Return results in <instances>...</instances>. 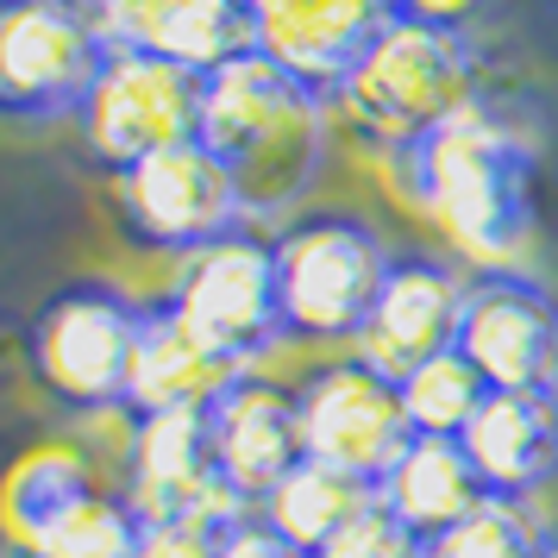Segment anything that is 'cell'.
Masks as SVG:
<instances>
[{"label":"cell","instance_id":"cell-1","mask_svg":"<svg viewBox=\"0 0 558 558\" xmlns=\"http://www.w3.org/2000/svg\"><path fill=\"white\" fill-rule=\"evenodd\" d=\"M389 163L458 257L477 270H514L533 232V145L496 95H471Z\"/></svg>","mask_w":558,"mask_h":558},{"label":"cell","instance_id":"cell-2","mask_svg":"<svg viewBox=\"0 0 558 558\" xmlns=\"http://www.w3.org/2000/svg\"><path fill=\"white\" fill-rule=\"evenodd\" d=\"M202 145L214 157H227L252 227L282 220L320 170L327 101H314L264 51H245L220 63L214 76H202Z\"/></svg>","mask_w":558,"mask_h":558},{"label":"cell","instance_id":"cell-3","mask_svg":"<svg viewBox=\"0 0 558 558\" xmlns=\"http://www.w3.org/2000/svg\"><path fill=\"white\" fill-rule=\"evenodd\" d=\"M483 95L477 88V45L471 32L421 26V20H389L371 38V51L352 63V76L339 82L332 113L371 145L396 157L414 138H427L439 120H452L458 107Z\"/></svg>","mask_w":558,"mask_h":558},{"label":"cell","instance_id":"cell-4","mask_svg":"<svg viewBox=\"0 0 558 558\" xmlns=\"http://www.w3.org/2000/svg\"><path fill=\"white\" fill-rule=\"evenodd\" d=\"M389 245L357 214H302L277 232V302L282 339L295 345H352L389 270Z\"/></svg>","mask_w":558,"mask_h":558},{"label":"cell","instance_id":"cell-5","mask_svg":"<svg viewBox=\"0 0 558 558\" xmlns=\"http://www.w3.org/2000/svg\"><path fill=\"white\" fill-rule=\"evenodd\" d=\"M145 314H151V302L126 295L120 282H63L26 332V364L38 389L70 414L126 402Z\"/></svg>","mask_w":558,"mask_h":558},{"label":"cell","instance_id":"cell-6","mask_svg":"<svg viewBox=\"0 0 558 558\" xmlns=\"http://www.w3.org/2000/svg\"><path fill=\"white\" fill-rule=\"evenodd\" d=\"M113 57L88 0H0V120H76Z\"/></svg>","mask_w":558,"mask_h":558},{"label":"cell","instance_id":"cell-7","mask_svg":"<svg viewBox=\"0 0 558 558\" xmlns=\"http://www.w3.org/2000/svg\"><path fill=\"white\" fill-rule=\"evenodd\" d=\"M163 307L239 371H257L282 345V302H277V232L239 227L227 239L182 257Z\"/></svg>","mask_w":558,"mask_h":558},{"label":"cell","instance_id":"cell-8","mask_svg":"<svg viewBox=\"0 0 558 558\" xmlns=\"http://www.w3.org/2000/svg\"><path fill=\"white\" fill-rule=\"evenodd\" d=\"M82 151L101 163L107 177H120L145 157L202 138V76L182 70L170 57L113 45L101 82L88 88L76 113Z\"/></svg>","mask_w":558,"mask_h":558},{"label":"cell","instance_id":"cell-9","mask_svg":"<svg viewBox=\"0 0 558 558\" xmlns=\"http://www.w3.org/2000/svg\"><path fill=\"white\" fill-rule=\"evenodd\" d=\"M113 207H120V227L132 232V245L163 257H195L214 239L252 227L239 177L227 170V157L207 151L202 138L170 145V151L120 170L113 177Z\"/></svg>","mask_w":558,"mask_h":558},{"label":"cell","instance_id":"cell-10","mask_svg":"<svg viewBox=\"0 0 558 558\" xmlns=\"http://www.w3.org/2000/svg\"><path fill=\"white\" fill-rule=\"evenodd\" d=\"M295 421H302V458H320L371 489L414 446V427L402 414V383L383 377L357 352L327 357L295 383Z\"/></svg>","mask_w":558,"mask_h":558},{"label":"cell","instance_id":"cell-11","mask_svg":"<svg viewBox=\"0 0 558 558\" xmlns=\"http://www.w3.org/2000/svg\"><path fill=\"white\" fill-rule=\"evenodd\" d=\"M458 352L502 396H558V302L527 270H477L464 289Z\"/></svg>","mask_w":558,"mask_h":558},{"label":"cell","instance_id":"cell-12","mask_svg":"<svg viewBox=\"0 0 558 558\" xmlns=\"http://www.w3.org/2000/svg\"><path fill=\"white\" fill-rule=\"evenodd\" d=\"M464 289L471 277L452 270L446 257L433 252H396L383 270V289L371 302V320L352 339V352L364 364H377L383 377L402 383L414 364L452 352L458 345V320H464Z\"/></svg>","mask_w":558,"mask_h":558},{"label":"cell","instance_id":"cell-13","mask_svg":"<svg viewBox=\"0 0 558 558\" xmlns=\"http://www.w3.org/2000/svg\"><path fill=\"white\" fill-rule=\"evenodd\" d=\"M245 7L257 51L327 107L339 82L352 76V63L371 51V38L396 20V0H245Z\"/></svg>","mask_w":558,"mask_h":558},{"label":"cell","instance_id":"cell-14","mask_svg":"<svg viewBox=\"0 0 558 558\" xmlns=\"http://www.w3.org/2000/svg\"><path fill=\"white\" fill-rule=\"evenodd\" d=\"M207 439H214V471L245 496L264 502L295 464H302V421H295V389L264 371L232 377L207 402Z\"/></svg>","mask_w":558,"mask_h":558},{"label":"cell","instance_id":"cell-15","mask_svg":"<svg viewBox=\"0 0 558 558\" xmlns=\"http://www.w3.org/2000/svg\"><path fill=\"white\" fill-rule=\"evenodd\" d=\"M458 446L477 471L483 496L533 502L558 471V396H502L489 389Z\"/></svg>","mask_w":558,"mask_h":558},{"label":"cell","instance_id":"cell-16","mask_svg":"<svg viewBox=\"0 0 558 558\" xmlns=\"http://www.w3.org/2000/svg\"><path fill=\"white\" fill-rule=\"evenodd\" d=\"M95 489H107V483H101V471H95V458L82 452L70 433L32 439L26 452L0 471V546L38 553L45 533H51L76 502H88Z\"/></svg>","mask_w":558,"mask_h":558},{"label":"cell","instance_id":"cell-17","mask_svg":"<svg viewBox=\"0 0 558 558\" xmlns=\"http://www.w3.org/2000/svg\"><path fill=\"white\" fill-rule=\"evenodd\" d=\"M232 377H245V371L227 364L220 352H207L170 307L151 302L145 332H138V352H132V377H126V408L132 414H157V408H207Z\"/></svg>","mask_w":558,"mask_h":558},{"label":"cell","instance_id":"cell-18","mask_svg":"<svg viewBox=\"0 0 558 558\" xmlns=\"http://www.w3.org/2000/svg\"><path fill=\"white\" fill-rule=\"evenodd\" d=\"M377 502L402 521L421 546H439L446 533L483 502V483L458 439H414L396 471L377 483Z\"/></svg>","mask_w":558,"mask_h":558},{"label":"cell","instance_id":"cell-19","mask_svg":"<svg viewBox=\"0 0 558 558\" xmlns=\"http://www.w3.org/2000/svg\"><path fill=\"white\" fill-rule=\"evenodd\" d=\"M371 502H377L371 483L345 477V471H332V464H320V458H302V464L257 502V527L277 533L289 553L314 558L320 546H332L339 533L352 527Z\"/></svg>","mask_w":558,"mask_h":558},{"label":"cell","instance_id":"cell-20","mask_svg":"<svg viewBox=\"0 0 558 558\" xmlns=\"http://www.w3.org/2000/svg\"><path fill=\"white\" fill-rule=\"evenodd\" d=\"M483 396H489V383L471 371V357L458 345L427 357V364H414L402 377V414L414 427V439H458L471 427V414L483 408Z\"/></svg>","mask_w":558,"mask_h":558},{"label":"cell","instance_id":"cell-21","mask_svg":"<svg viewBox=\"0 0 558 558\" xmlns=\"http://www.w3.org/2000/svg\"><path fill=\"white\" fill-rule=\"evenodd\" d=\"M138 508L120 496V489H95L88 502H76L51 533H45V558H132L138 553Z\"/></svg>","mask_w":558,"mask_h":558},{"label":"cell","instance_id":"cell-22","mask_svg":"<svg viewBox=\"0 0 558 558\" xmlns=\"http://www.w3.org/2000/svg\"><path fill=\"white\" fill-rule=\"evenodd\" d=\"M539 533L533 527L527 502H502V496H483L464 521H458L439 546H427L433 558H533L539 553Z\"/></svg>","mask_w":558,"mask_h":558},{"label":"cell","instance_id":"cell-23","mask_svg":"<svg viewBox=\"0 0 558 558\" xmlns=\"http://www.w3.org/2000/svg\"><path fill=\"white\" fill-rule=\"evenodd\" d=\"M314 558H427V546H421V539H414V533H408L383 502H371L352 527L339 533L332 546H320Z\"/></svg>","mask_w":558,"mask_h":558},{"label":"cell","instance_id":"cell-24","mask_svg":"<svg viewBox=\"0 0 558 558\" xmlns=\"http://www.w3.org/2000/svg\"><path fill=\"white\" fill-rule=\"evenodd\" d=\"M220 546L227 533L202 527V521H145L132 558H220Z\"/></svg>","mask_w":558,"mask_h":558},{"label":"cell","instance_id":"cell-25","mask_svg":"<svg viewBox=\"0 0 558 558\" xmlns=\"http://www.w3.org/2000/svg\"><path fill=\"white\" fill-rule=\"evenodd\" d=\"M402 20H421V26H446V32H471L489 13V0H396Z\"/></svg>","mask_w":558,"mask_h":558},{"label":"cell","instance_id":"cell-26","mask_svg":"<svg viewBox=\"0 0 558 558\" xmlns=\"http://www.w3.org/2000/svg\"><path fill=\"white\" fill-rule=\"evenodd\" d=\"M220 558H302V553H289L277 533H264L257 521H245V527H232V533H227Z\"/></svg>","mask_w":558,"mask_h":558},{"label":"cell","instance_id":"cell-27","mask_svg":"<svg viewBox=\"0 0 558 558\" xmlns=\"http://www.w3.org/2000/svg\"><path fill=\"white\" fill-rule=\"evenodd\" d=\"M88 7L101 13V26H107V32H120L132 13H138V7H151V0H88Z\"/></svg>","mask_w":558,"mask_h":558},{"label":"cell","instance_id":"cell-28","mask_svg":"<svg viewBox=\"0 0 558 558\" xmlns=\"http://www.w3.org/2000/svg\"><path fill=\"white\" fill-rule=\"evenodd\" d=\"M533 558H558V527L539 533V553H533Z\"/></svg>","mask_w":558,"mask_h":558},{"label":"cell","instance_id":"cell-29","mask_svg":"<svg viewBox=\"0 0 558 558\" xmlns=\"http://www.w3.org/2000/svg\"><path fill=\"white\" fill-rule=\"evenodd\" d=\"M0 558H45V553H26V546H0Z\"/></svg>","mask_w":558,"mask_h":558},{"label":"cell","instance_id":"cell-30","mask_svg":"<svg viewBox=\"0 0 558 558\" xmlns=\"http://www.w3.org/2000/svg\"><path fill=\"white\" fill-rule=\"evenodd\" d=\"M427 558H433V553H427Z\"/></svg>","mask_w":558,"mask_h":558}]
</instances>
